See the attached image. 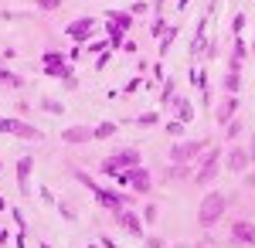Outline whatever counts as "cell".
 <instances>
[{
	"label": "cell",
	"mask_w": 255,
	"mask_h": 248,
	"mask_svg": "<svg viewBox=\"0 0 255 248\" xmlns=\"http://www.w3.org/2000/svg\"><path fill=\"white\" fill-rule=\"evenodd\" d=\"M139 163H143V153L136 146H119V150H113L109 156L99 160V173L102 177H116L119 170H133Z\"/></svg>",
	"instance_id": "cell-1"
},
{
	"label": "cell",
	"mask_w": 255,
	"mask_h": 248,
	"mask_svg": "<svg viewBox=\"0 0 255 248\" xmlns=\"http://www.w3.org/2000/svg\"><path fill=\"white\" fill-rule=\"evenodd\" d=\"M225 208H228V197L221 191H208L201 197V204H197V225L204 231L218 228V221L225 218Z\"/></svg>",
	"instance_id": "cell-2"
},
{
	"label": "cell",
	"mask_w": 255,
	"mask_h": 248,
	"mask_svg": "<svg viewBox=\"0 0 255 248\" xmlns=\"http://www.w3.org/2000/svg\"><path fill=\"white\" fill-rule=\"evenodd\" d=\"M218 167H221V146H208V150L197 156V170H194V184L197 187H211L218 177Z\"/></svg>",
	"instance_id": "cell-3"
},
{
	"label": "cell",
	"mask_w": 255,
	"mask_h": 248,
	"mask_svg": "<svg viewBox=\"0 0 255 248\" xmlns=\"http://www.w3.org/2000/svg\"><path fill=\"white\" fill-rule=\"evenodd\" d=\"M211 146V139H177L170 146V163H191L194 167L197 156Z\"/></svg>",
	"instance_id": "cell-4"
},
{
	"label": "cell",
	"mask_w": 255,
	"mask_h": 248,
	"mask_svg": "<svg viewBox=\"0 0 255 248\" xmlns=\"http://www.w3.org/2000/svg\"><path fill=\"white\" fill-rule=\"evenodd\" d=\"M65 34L75 41V44H89L92 34H96V17H75L68 27H65Z\"/></svg>",
	"instance_id": "cell-5"
},
{
	"label": "cell",
	"mask_w": 255,
	"mask_h": 248,
	"mask_svg": "<svg viewBox=\"0 0 255 248\" xmlns=\"http://www.w3.org/2000/svg\"><path fill=\"white\" fill-rule=\"evenodd\" d=\"M113 218H116V225L123 231H129V235H133V238H146V231H143V218H139L136 211L133 208H119L116 214H113Z\"/></svg>",
	"instance_id": "cell-6"
},
{
	"label": "cell",
	"mask_w": 255,
	"mask_h": 248,
	"mask_svg": "<svg viewBox=\"0 0 255 248\" xmlns=\"http://www.w3.org/2000/svg\"><path fill=\"white\" fill-rule=\"evenodd\" d=\"M221 163H225V167H228V170L232 173H245L249 170V167H252V160H249V150H245V146H232V150L228 153H221Z\"/></svg>",
	"instance_id": "cell-7"
},
{
	"label": "cell",
	"mask_w": 255,
	"mask_h": 248,
	"mask_svg": "<svg viewBox=\"0 0 255 248\" xmlns=\"http://www.w3.org/2000/svg\"><path fill=\"white\" fill-rule=\"evenodd\" d=\"M232 245H249V248H255V221H249V218L232 221Z\"/></svg>",
	"instance_id": "cell-8"
},
{
	"label": "cell",
	"mask_w": 255,
	"mask_h": 248,
	"mask_svg": "<svg viewBox=\"0 0 255 248\" xmlns=\"http://www.w3.org/2000/svg\"><path fill=\"white\" fill-rule=\"evenodd\" d=\"M126 187H133L136 194H150V187H153V177H150V170L139 163V167H133V170H126Z\"/></svg>",
	"instance_id": "cell-9"
},
{
	"label": "cell",
	"mask_w": 255,
	"mask_h": 248,
	"mask_svg": "<svg viewBox=\"0 0 255 248\" xmlns=\"http://www.w3.org/2000/svg\"><path fill=\"white\" fill-rule=\"evenodd\" d=\"M92 197H96V201H99V204H102L106 211H109V214H116L119 208H126V204H129V197H126V194L109 191V187H99V191L92 194Z\"/></svg>",
	"instance_id": "cell-10"
},
{
	"label": "cell",
	"mask_w": 255,
	"mask_h": 248,
	"mask_svg": "<svg viewBox=\"0 0 255 248\" xmlns=\"http://www.w3.org/2000/svg\"><path fill=\"white\" fill-rule=\"evenodd\" d=\"M61 143H68V146H85V143H92V126H65L61 129Z\"/></svg>",
	"instance_id": "cell-11"
},
{
	"label": "cell",
	"mask_w": 255,
	"mask_h": 248,
	"mask_svg": "<svg viewBox=\"0 0 255 248\" xmlns=\"http://www.w3.org/2000/svg\"><path fill=\"white\" fill-rule=\"evenodd\" d=\"M235 116H238V96H225L221 102H218V109H215V123L218 126H228Z\"/></svg>",
	"instance_id": "cell-12"
},
{
	"label": "cell",
	"mask_w": 255,
	"mask_h": 248,
	"mask_svg": "<svg viewBox=\"0 0 255 248\" xmlns=\"http://www.w3.org/2000/svg\"><path fill=\"white\" fill-rule=\"evenodd\" d=\"M31 173H34V156H20L17 160V191L24 197L31 194Z\"/></svg>",
	"instance_id": "cell-13"
},
{
	"label": "cell",
	"mask_w": 255,
	"mask_h": 248,
	"mask_svg": "<svg viewBox=\"0 0 255 248\" xmlns=\"http://www.w3.org/2000/svg\"><path fill=\"white\" fill-rule=\"evenodd\" d=\"M170 109H174V116L187 126V123H194V106H191V99H184V96H177L174 102H170Z\"/></svg>",
	"instance_id": "cell-14"
},
{
	"label": "cell",
	"mask_w": 255,
	"mask_h": 248,
	"mask_svg": "<svg viewBox=\"0 0 255 248\" xmlns=\"http://www.w3.org/2000/svg\"><path fill=\"white\" fill-rule=\"evenodd\" d=\"M14 136L17 139H44L38 126H31V123H24V119H14Z\"/></svg>",
	"instance_id": "cell-15"
},
{
	"label": "cell",
	"mask_w": 255,
	"mask_h": 248,
	"mask_svg": "<svg viewBox=\"0 0 255 248\" xmlns=\"http://www.w3.org/2000/svg\"><path fill=\"white\" fill-rule=\"evenodd\" d=\"M177 34H180V27H177V24H167V31H163V34H160V41H157V55L160 58L170 51V44L177 41Z\"/></svg>",
	"instance_id": "cell-16"
},
{
	"label": "cell",
	"mask_w": 255,
	"mask_h": 248,
	"mask_svg": "<svg viewBox=\"0 0 255 248\" xmlns=\"http://www.w3.org/2000/svg\"><path fill=\"white\" fill-rule=\"evenodd\" d=\"M106 38H109V48H113V51H123V41H126V31H123L119 24H109V20H106Z\"/></svg>",
	"instance_id": "cell-17"
},
{
	"label": "cell",
	"mask_w": 255,
	"mask_h": 248,
	"mask_svg": "<svg viewBox=\"0 0 255 248\" xmlns=\"http://www.w3.org/2000/svg\"><path fill=\"white\" fill-rule=\"evenodd\" d=\"M174 99H177V82L174 78H163V85H160V109H170Z\"/></svg>",
	"instance_id": "cell-18"
},
{
	"label": "cell",
	"mask_w": 255,
	"mask_h": 248,
	"mask_svg": "<svg viewBox=\"0 0 255 248\" xmlns=\"http://www.w3.org/2000/svg\"><path fill=\"white\" fill-rule=\"evenodd\" d=\"M0 85H7V89H24V75L7 72V68H3V58H0Z\"/></svg>",
	"instance_id": "cell-19"
},
{
	"label": "cell",
	"mask_w": 255,
	"mask_h": 248,
	"mask_svg": "<svg viewBox=\"0 0 255 248\" xmlns=\"http://www.w3.org/2000/svg\"><path fill=\"white\" fill-rule=\"evenodd\" d=\"M221 89H225V96H238L242 92V72H228L221 78Z\"/></svg>",
	"instance_id": "cell-20"
},
{
	"label": "cell",
	"mask_w": 255,
	"mask_h": 248,
	"mask_svg": "<svg viewBox=\"0 0 255 248\" xmlns=\"http://www.w3.org/2000/svg\"><path fill=\"white\" fill-rule=\"evenodd\" d=\"M106 20H109V24H119V27H123V31H129V27H133V14H129V10H109V14H106Z\"/></svg>",
	"instance_id": "cell-21"
},
{
	"label": "cell",
	"mask_w": 255,
	"mask_h": 248,
	"mask_svg": "<svg viewBox=\"0 0 255 248\" xmlns=\"http://www.w3.org/2000/svg\"><path fill=\"white\" fill-rule=\"evenodd\" d=\"M116 133H119V126L113 123V119H106V123H99V126H92V139H113Z\"/></svg>",
	"instance_id": "cell-22"
},
{
	"label": "cell",
	"mask_w": 255,
	"mask_h": 248,
	"mask_svg": "<svg viewBox=\"0 0 255 248\" xmlns=\"http://www.w3.org/2000/svg\"><path fill=\"white\" fill-rule=\"evenodd\" d=\"M72 173H75V180H79V184L85 187V191H92V194H96L99 187H102V184H96V180H92V177H89L85 170H79V167H72Z\"/></svg>",
	"instance_id": "cell-23"
},
{
	"label": "cell",
	"mask_w": 255,
	"mask_h": 248,
	"mask_svg": "<svg viewBox=\"0 0 255 248\" xmlns=\"http://www.w3.org/2000/svg\"><path fill=\"white\" fill-rule=\"evenodd\" d=\"M242 133H245V123H242V119H238V116H235V119H232V123L225 126V136H228V139L235 143V139H238V136H242Z\"/></svg>",
	"instance_id": "cell-24"
},
{
	"label": "cell",
	"mask_w": 255,
	"mask_h": 248,
	"mask_svg": "<svg viewBox=\"0 0 255 248\" xmlns=\"http://www.w3.org/2000/svg\"><path fill=\"white\" fill-rule=\"evenodd\" d=\"M41 109H44V113H51V116H61V113H65V106H61L58 99H51V96L41 99Z\"/></svg>",
	"instance_id": "cell-25"
},
{
	"label": "cell",
	"mask_w": 255,
	"mask_h": 248,
	"mask_svg": "<svg viewBox=\"0 0 255 248\" xmlns=\"http://www.w3.org/2000/svg\"><path fill=\"white\" fill-rule=\"evenodd\" d=\"M61 61H68V58L61 55V51H55V48H48V51L41 55V65H61Z\"/></svg>",
	"instance_id": "cell-26"
},
{
	"label": "cell",
	"mask_w": 255,
	"mask_h": 248,
	"mask_svg": "<svg viewBox=\"0 0 255 248\" xmlns=\"http://www.w3.org/2000/svg\"><path fill=\"white\" fill-rule=\"evenodd\" d=\"M167 31V20H163V14H153V24H150V34L160 41V34Z\"/></svg>",
	"instance_id": "cell-27"
},
{
	"label": "cell",
	"mask_w": 255,
	"mask_h": 248,
	"mask_svg": "<svg viewBox=\"0 0 255 248\" xmlns=\"http://www.w3.org/2000/svg\"><path fill=\"white\" fill-rule=\"evenodd\" d=\"M160 123V113H143V116H136V126H143V129H146V126H157Z\"/></svg>",
	"instance_id": "cell-28"
},
{
	"label": "cell",
	"mask_w": 255,
	"mask_h": 248,
	"mask_svg": "<svg viewBox=\"0 0 255 248\" xmlns=\"http://www.w3.org/2000/svg\"><path fill=\"white\" fill-rule=\"evenodd\" d=\"M201 58H204V61H215V58H218V41L215 38H208V44H204Z\"/></svg>",
	"instance_id": "cell-29"
},
{
	"label": "cell",
	"mask_w": 255,
	"mask_h": 248,
	"mask_svg": "<svg viewBox=\"0 0 255 248\" xmlns=\"http://www.w3.org/2000/svg\"><path fill=\"white\" fill-rule=\"evenodd\" d=\"M184 129H187V126H184L180 119H174V123H167V136H177V139H180V136H184Z\"/></svg>",
	"instance_id": "cell-30"
},
{
	"label": "cell",
	"mask_w": 255,
	"mask_h": 248,
	"mask_svg": "<svg viewBox=\"0 0 255 248\" xmlns=\"http://www.w3.org/2000/svg\"><path fill=\"white\" fill-rule=\"evenodd\" d=\"M139 89H143V78H129L126 89H123V96H133V92H139Z\"/></svg>",
	"instance_id": "cell-31"
},
{
	"label": "cell",
	"mask_w": 255,
	"mask_h": 248,
	"mask_svg": "<svg viewBox=\"0 0 255 248\" xmlns=\"http://www.w3.org/2000/svg\"><path fill=\"white\" fill-rule=\"evenodd\" d=\"M0 133H3V136H14V119L0 116Z\"/></svg>",
	"instance_id": "cell-32"
},
{
	"label": "cell",
	"mask_w": 255,
	"mask_h": 248,
	"mask_svg": "<svg viewBox=\"0 0 255 248\" xmlns=\"http://www.w3.org/2000/svg\"><path fill=\"white\" fill-rule=\"evenodd\" d=\"M38 3V10H58L61 7V0H34Z\"/></svg>",
	"instance_id": "cell-33"
},
{
	"label": "cell",
	"mask_w": 255,
	"mask_h": 248,
	"mask_svg": "<svg viewBox=\"0 0 255 248\" xmlns=\"http://www.w3.org/2000/svg\"><path fill=\"white\" fill-rule=\"evenodd\" d=\"M109 58H113V51H99V58H96V72H102V68L109 65Z\"/></svg>",
	"instance_id": "cell-34"
},
{
	"label": "cell",
	"mask_w": 255,
	"mask_h": 248,
	"mask_svg": "<svg viewBox=\"0 0 255 248\" xmlns=\"http://www.w3.org/2000/svg\"><path fill=\"white\" fill-rule=\"evenodd\" d=\"M129 14H133V17H143V14H150V3H133V7H129Z\"/></svg>",
	"instance_id": "cell-35"
},
{
	"label": "cell",
	"mask_w": 255,
	"mask_h": 248,
	"mask_svg": "<svg viewBox=\"0 0 255 248\" xmlns=\"http://www.w3.org/2000/svg\"><path fill=\"white\" fill-rule=\"evenodd\" d=\"M89 51H113V48H109V38L106 41H89Z\"/></svg>",
	"instance_id": "cell-36"
},
{
	"label": "cell",
	"mask_w": 255,
	"mask_h": 248,
	"mask_svg": "<svg viewBox=\"0 0 255 248\" xmlns=\"http://www.w3.org/2000/svg\"><path fill=\"white\" fill-rule=\"evenodd\" d=\"M139 218H143V221H157V204H146Z\"/></svg>",
	"instance_id": "cell-37"
},
{
	"label": "cell",
	"mask_w": 255,
	"mask_h": 248,
	"mask_svg": "<svg viewBox=\"0 0 255 248\" xmlns=\"http://www.w3.org/2000/svg\"><path fill=\"white\" fill-rule=\"evenodd\" d=\"M123 51H129V55H136V51H139V44H136L133 38H126V41H123Z\"/></svg>",
	"instance_id": "cell-38"
},
{
	"label": "cell",
	"mask_w": 255,
	"mask_h": 248,
	"mask_svg": "<svg viewBox=\"0 0 255 248\" xmlns=\"http://www.w3.org/2000/svg\"><path fill=\"white\" fill-rule=\"evenodd\" d=\"M242 27H245V14H238L235 24H232V34H242Z\"/></svg>",
	"instance_id": "cell-39"
},
{
	"label": "cell",
	"mask_w": 255,
	"mask_h": 248,
	"mask_svg": "<svg viewBox=\"0 0 255 248\" xmlns=\"http://www.w3.org/2000/svg\"><path fill=\"white\" fill-rule=\"evenodd\" d=\"M143 242H146V248H163V245H167L163 238H153V235H150V238H143Z\"/></svg>",
	"instance_id": "cell-40"
},
{
	"label": "cell",
	"mask_w": 255,
	"mask_h": 248,
	"mask_svg": "<svg viewBox=\"0 0 255 248\" xmlns=\"http://www.w3.org/2000/svg\"><path fill=\"white\" fill-rule=\"evenodd\" d=\"M41 201H44V204H58V201H55V194L48 191V187H41Z\"/></svg>",
	"instance_id": "cell-41"
},
{
	"label": "cell",
	"mask_w": 255,
	"mask_h": 248,
	"mask_svg": "<svg viewBox=\"0 0 255 248\" xmlns=\"http://www.w3.org/2000/svg\"><path fill=\"white\" fill-rule=\"evenodd\" d=\"M174 248H208V242H180V245Z\"/></svg>",
	"instance_id": "cell-42"
},
{
	"label": "cell",
	"mask_w": 255,
	"mask_h": 248,
	"mask_svg": "<svg viewBox=\"0 0 255 248\" xmlns=\"http://www.w3.org/2000/svg\"><path fill=\"white\" fill-rule=\"evenodd\" d=\"M163 7H167V0H153V3H150V10H153V14H163Z\"/></svg>",
	"instance_id": "cell-43"
},
{
	"label": "cell",
	"mask_w": 255,
	"mask_h": 248,
	"mask_svg": "<svg viewBox=\"0 0 255 248\" xmlns=\"http://www.w3.org/2000/svg\"><path fill=\"white\" fill-rule=\"evenodd\" d=\"M61 208V214H65V218H68V221H72V218H75V208H72V204H58Z\"/></svg>",
	"instance_id": "cell-44"
},
{
	"label": "cell",
	"mask_w": 255,
	"mask_h": 248,
	"mask_svg": "<svg viewBox=\"0 0 255 248\" xmlns=\"http://www.w3.org/2000/svg\"><path fill=\"white\" fill-rule=\"evenodd\" d=\"M245 150H249V160H252V167H255V133H252V139H249V146H245Z\"/></svg>",
	"instance_id": "cell-45"
},
{
	"label": "cell",
	"mask_w": 255,
	"mask_h": 248,
	"mask_svg": "<svg viewBox=\"0 0 255 248\" xmlns=\"http://www.w3.org/2000/svg\"><path fill=\"white\" fill-rule=\"evenodd\" d=\"M10 218H14V225H17V228H24V214H20V211H17V208L10 211Z\"/></svg>",
	"instance_id": "cell-46"
},
{
	"label": "cell",
	"mask_w": 255,
	"mask_h": 248,
	"mask_svg": "<svg viewBox=\"0 0 255 248\" xmlns=\"http://www.w3.org/2000/svg\"><path fill=\"white\" fill-rule=\"evenodd\" d=\"M245 187H249V191H255V170L252 173L245 170Z\"/></svg>",
	"instance_id": "cell-47"
},
{
	"label": "cell",
	"mask_w": 255,
	"mask_h": 248,
	"mask_svg": "<svg viewBox=\"0 0 255 248\" xmlns=\"http://www.w3.org/2000/svg\"><path fill=\"white\" fill-rule=\"evenodd\" d=\"M99 245H102V248H116V242H113V238H102Z\"/></svg>",
	"instance_id": "cell-48"
},
{
	"label": "cell",
	"mask_w": 255,
	"mask_h": 248,
	"mask_svg": "<svg viewBox=\"0 0 255 248\" xmlns=\"http://www.w3.org/2000/svg\"><path fill=\"white\" fill-rule=\"evenodd\" d=\"M0 211H7V197L3 194H0Z\"/></svg>",
	"instance_id": "cell-49"
},
{
	"label": "cell",
	"mask_w": 255,
	"mask_h": 248,
	"mask_svg": "<svg viewBox=\"0 0 255 248\" xmlns=\"http://www.w3.org/2000/svg\"><path fill=\"white\" fill-rule=\"evenodd\" d=\"M177 7H180V10H184V7H187V0H177Z\"/></svg>",
	"instance_id": "cell-50"
},
{
	"label": "cell",
	"mask_w": 255,
	"mask_h": 248,
	"mask_svg": "<svg viewBox=\"0 0 255 248\" xmlns=\"http://www.w3.org/2000/svg\"><path fill=\"white\" fill-rule=\"evenodd\" d=\"M89 248H102V245H89Z\"/></svg>",
	"instance_id": "cell-51"
},
{
	"label": "cell",
	"mask_w": 255,
	"mask_h": 248,
	"mask_svg": "<svg viewBox=\"0 0 255 248\" xmlns=\"http://www.w3.org/2000/svg\"><path fill=\"white\" fill-rule=\"evenodd\" d=\"M41 248H51V245H41Z\"/></svg>",
	"instance_id": "cell-52"
},
{
	"label": "cell",
	"mask_w": 255,
	"mask_h": 248,
	"mask_svg": "<svg viewBox=\"0 0 255 248\" xmlns=\"http://www.w3.org/2000/svg\"><path fill=\"white\" fill-rule=\"evenodd\" d=\"M0 170H3V163H0Z\"/></svg>",
	"instance_id": "cell-53"
}]
</instances>
